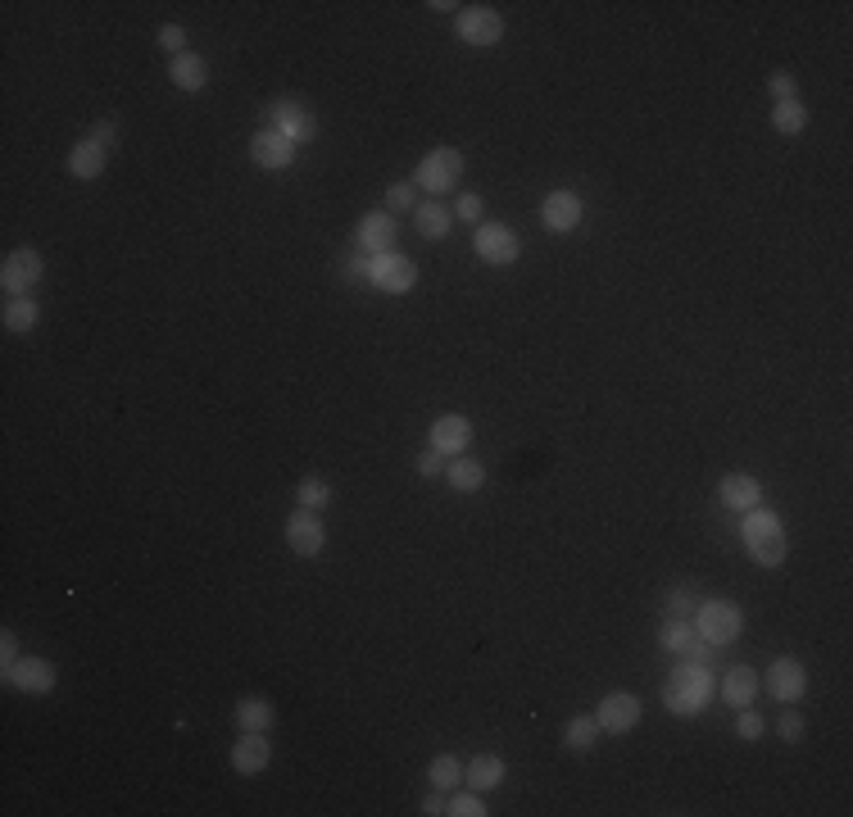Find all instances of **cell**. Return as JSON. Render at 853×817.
Here are the masks:
<instances>
[{"label": "cell", "mask_w": 853, "mask_h": 817, "mask_svg": "<svg viewBox=\"0 0 853 817\" xmlns=\"http://www.w3.org/2000/svg\"><path fill=\"white\" fill-rule=\"evenodd\" d=\"M740 536H745V545H749V559L763 563V568H781L785 554H790L785 527L772 509H749L745 522H740Z\"/></svg>", "instance_id": "1"}, {"label": "cell", "mask_w": 853, "mask_h": 817, "mask_svg": "<svg viewBox=\"0 0 853 817\" xmlns=\"http://www.w3.org/2000/svg\"><path fill=\"white\" fill-rule=\"evenodd\" d=\"M745 631V609L731 600H708L695 609V636L708 645H731Z\"/></svg>", "instance_id": "2"}, {"label": "cell", "mask_w": 853, "mask_h": 817, "mask_svg": "<svg viewBox=\"0 0 853 817\" xmlns=\"http://www.w3.org/2000/svg\"><path fill=\"white\" fill-rule=\"evenodd\" d=\"M459 178H463V155L454 146H441V150H432V155L418 164V173H413V187L441 196V191L459 187Z\"/></svg>", "instance_id": "3"}, {"label": "cell", "mask_w": 853, "mask_h": 817, "mask_svg": "<svg viewBox=\"0 0 853 817\" xmlns=\"http://www.w3.org/2000/svg\"><path fill=\"white\" fill-rule=\"evenodd\" d=\"M640 699L631 695V690H608L604 699H599L595 709V722L599 731H608V736H622V731H636L640 727Z\"/></svg>", "instance_id": "4"}, {"label": "cell", "mask_w": 853, "mask_h": 817, "mask_svg": "<svg viewBox=\"0 0 853 817\" xmlns=\"http://www.w3.org/2000/svg\"><path fill=\"white\" fill-rule=\"evenodd\" d=\"M472 246H477V255L486 259V264H500V268L518 264V255H522L518 232H513V227H504V223H481Z\"/></svg>", "instance_id": "5"}, {"label": "cell", "mask_w": 853, "mask_h": 817, "mask_svg": "<svg viewBox=\"0 0 853 817\" xmlns=\"http://www.w3.org/2000/svg\"><path fill=\"white\" fill-rule=\"evenodd\" d=\"M286 545H291L300 559H314V554H323V545H327L323 518H318L314 509H295L291 518H286Z\"/></svg>", "instance_id": "6"}, {"label": "cell", "mask_w": 853, "mask_h": 817, "mask_svg": "<svg viewBox=\"0 0 853 817\" xmlns=\"http://www.w3.org/2000/svg\"><path fill=\"white\" fill-rule=\"evenodd\" d=\"M41 282V255L37 250H10L5 264H0V286H5V296H28L32 286Z\"/></svg>", "instance_id": "7"}, {"label": "cell", "mask_w": 853, "mask_h": 817, "mask_svg": "<svg viewBox=\"0 0 853 817\" xmlns=\"http://www.w3.org/2000/svg\"><path fill=\"white\" fill-rule=\"evenodd\" d=\"M368 277H373V286L391 291V296H404V291H413V282H418V264L404 259L400 250H391V255H377L373 264H368Z\"/></svg>", "instance_id": "8"}, {"label": "cell", "mask_w": 853, "mask_h": 817, "mask_svg": "<svg viewBox=\"0 0 853 817\" xmlns=\"http://www.w3.org/2000/svg\"><path fill=\"white\" fill-rule=\"evenodd\" d=\"M5 686H19L28 695H50L55 690V663L37 659V654H23V659L5 663Z\"/></svg>", "instance_id": "9"}, {"label": "cell", "mask_w": 853, "mask_h": 817, "mask_svg": "<svg viewBox=\"0 0 853 817\" xmlns=\"http://www.w3.org/2000/svg\"><path fill=\"white\" fill-rule=\"evenodd\" d=\"M459 37L468 46H495L504 37V14L491 10V5H468L459 14Z\"/></svg>", "instance_id": "10"}, {"label": "cell", "mask_w": 853, "mask_h": 817, "mask_svg": "<svg viewBox=\"0 0 853 817\" xmlns=\"http://www.w3.org/2000/svg\"><path fill=\"white\" fill-rule=\"evenodd\" d=\"M540 223L554 237H568L572 227H581V196L577 191H550L545 205H540Z\"/></svg>", "instance_id": "11"}, {"label": "cell", "mask_w": 853, "mask_h": 817, "mask_svg": "<svg viewBox=\"0 0 853 817\" xmlns=\"http://www.w3.org/2000/svg\"><path fill=\"white\" fill-rule=\"evenodd\" d=\"M395 237H400V227H395V214L391 209H373V214H363L359 223V246L368 250V255H391L395 250Z\"/></svg>", "instance_id": "12"}, {"label": "cell", "mask_w": 853, "mask_h": 817, "mask_svg": "<svg viewBox=\"0 0 853 817\" xmlns=\"http://www.w3.org/2000/svg\"><path fill=\"white\" fill-rule=\"evenodd\" d=\"M767 690H772L776 699H785V704H795V699H804L808 690V672L799 659H790V654H781V659L772 663V672H767Z\"/></svg>", "instance_id": "13"}, {"label": "cell", "mask_w": 853, "mask_h": 817, "mask_svg": "<svg viewBox=\"0 0 853 817\" xmlns=\"http://www.w3.org/2000/svg\"><path fill=\"white\" fill-rule=\"evenodd\" d=\"M250 155H255L259 168H268V173H282V168H291V159H295V141H286L277 128L255 132V137H250Z\"/></svg>", "instance_id": "14"}, {"label": "cell", "mask_w": 853, "mask_h": 817, "mask_svg": "<svg viewBox=\"0 0 853 817\" xmlns=\"http://www.w3.org/2000/svg\"><path fill=\"white\" fill-rule=\"evenodd\" d=\"M663 699H667V709H672V713H699V709H704V668L677 672V677L667 681Z\"/></svg>", "instance_id": "15"}, {"label": "cell", "mask_w": 853, "mask_h": 817, "mask_svg": "<svg viewBox=\"0 0 853 817\" xmlns=\"http://www.w3.org/2000/svg\"><path fill=\"white\" fill-rule=\"evenodd\" d=\"M273 119H277V132H282L286 141H314L318 137V119L300 105V100H277Z\"/></svg>", "instance_id": "16"}, {"label": "cell", "mask_w": 853, "mask_h": 817, "mask_svg": "<svg viewBox=\"0 0 853 817\" xmlns=\"http://www.w3.org/2000/svg\"><path fill=\"white\" fill-rule=\"evenodd\" d=\"M268 758H273V749H268L264 731H241V740L232 745V768L241 777H259L268 768Z\"/></svg>", "instance_id": "17"}, {"label": "cell", "mask_w": 853, "mask_h": 817, "mask_svg": "<svg viewBox=\"0 0 853 817\" xmlns=\"http://www.w3.org/2000/svg\"><path fill=\"white\" fill-rule=\"evenodd\" d=\"M468 445H472V423H468V418L445 414V418H436V423H432V450H441V454H463Z\"/></svg>", "instance_id": "18"}, {"label": "cell", "mask_w": 853, "mask_h": 817, "mask_svg": "<svg viewBox=\"0 0 853 817\" xmlns=\"http://www.w3.org/2000/svg\"><path fill=\"white\" fill-rule=\"evenodd\" d=\"M168 78H173L177 91H205L209 87V60L205 55H196V50H182V55H173Z\"/></svg>", "instance_id": "19"}, {"label": "cell", "mask_w": 853, "mask_h": 817, "mask_svg": "<svg viewBox=\"0 0 853 817\" xmlns=\"http://www.w3.org/2000/svg\"><path fill=\"white\" fill-rule=\"evenodd\" d=\"M105 164H109V150L100 146L96 137L78 141V146L69 150V173H73V178H82V182L100 178V173H105Z\"/></svg>", "instance_id": "20"}, {"label": "cell", "mask_w": 853, "mask_h": 817, "mask_svg": "<svg viewBox=\"0 0 853 817\" xmlns=\"http://www.w3.org/2000/svg\"><path fill=\"white\" fill-rule=\"evenodd\" d=\"M758 495H763V486H758L749 473H726L722 477V504L726 509L749 513V509H758Z\"/></svg>", "instance_id": "21"}, {"label": "cell", "mask_w": 853, "mask_h": 817, "mask_svg": "<svg viewBox=\"0 0 853 817\" xmlns=\"http://www.w3.org/2000/svg\"><path fill=\"white\" fill-rule=\"evenodd\" d=\"M463 781H468V790H495L504 781V758L500 754H477L463 763Z\"/></svg>", "instance_id": "22"}, {"label": "cell", "mask_w": 853, "mask_h": 817, "mask_svg": "<svg viewBox=\"0 0 853 817\" xmlns=\"http://www.w3.org/2000/svg\"><path fill=\"white\" fill-rule=\"evenodd\" d=\"M758 686H763V681L754 677V668H731L722 677V699L731 704V709H749L754 695H758Z\"/></svg>", "instance_id": "23"}, {"label": "cell", "mask_w": 853, "mask_h": 817, "mask_svg": "<svg viewBox=\"0 0 853 817\" xmlns=\"http://www.w3.org/2000/svg\"><path fill=\"white\" fill-rule=\"evenodd\" d=\"M445 482H450L454 491L472 495V491H481V482H486V468H481L472 454H459V459L445 463Z\"/></svg>", "instance_id": "24"}, {"label": "cell", "mask_w": 853, "mask_h": 817, "mask_svg": "<svg viewBox=\"0 0 853 817\" xmlns=\"http://www.w3.org/2000/svg\"><path fill=\"white\" fill-rule=\"evenodd\" d=\"M273 722H277V709L268 704V699H241L236 704V727L241 731H273Z\"/></svg>", "instance_id": "25"}, {"label": "cell", "mask_w": 853, "mask_h": 817, "mask_svg": "<svg viewBox=\"0 0 853 817\" xmlns=\"http://www.w3.org/2000/svg\"><path fill=\"white\" fill-rule=\"evenodd\" d=\"M41 318L37 300L32 296H10L5 300V314H0V323H5V332H32Z\"/></svg>", "instance_id": "26"}, {"label": "cell", "mask_w": 853, "mask_h": 817, "mask_svg": "<svg viewBox=\"0 0 853 817\" xmlns=\"http://www.w3.org/2000/svg\"><path fill=\"white\" fill-rule=\"evenodd\" d=\"M413 218H418V232L427 241H441L445 232H450V209L441 205V200H427V205L413 209Z\"/></svg>", "instance_id": "27"}, {"label": "cell", "mask_w": 853, "mask_h": 817, "mask_svg": "<svg viewBox=\"0 0 853 817\" xmlns=\"http://www.w3.org/2000/svg\"><path fill=\"white\" fill-rule=\"evenodd\" d=\"M772 128L781 132V137H799V132L808 128V109L799 105V100H776V109H772Z\"/></svg>", "instance_id": "28"}, {"label": "cell", "mask_w": 853, "mask_h": 817, "mask_svg": "<svg viewBox=\"0 0 853 817\" xmlns=\"http://www.w3.org/2000/svg\"><path fill=\"white\" fill-rule=\"evenodd\" d=\"M427 777H432L436 790H454V786H463V763L454 754H436L427 763Z\"/></svg>", "instance_id": "29"}, {"label": "cell", "mask_w": 853, "mask_h": 817, "mask_svg": "<svg viewBox=\"0 0 853 817\" xmlns=\"http://www.w3.org/2000/svg\"><path fill=\"white\" fill-rule=\"evenodd\" d=\"M595 740H599L595 713H581V718H572L568 727H563V745H568V749H590Z\"/></svg>", "instance_id": "30"}, {"label": "cell", "mask_w": 853, "mask_h": 817, "mask_svg": "<svg viewBox=\"0 0 853 817\" xmlns=\"http://www.w3.org/2000/svg\"><path fill=\"white\" fill-rule=\"evenodd\" d=\"M690 640H695V622H686V618H667L663 631H658V645L672 650V654H681Z\"/></svg>", "instance_id": "31"}, {"label": "cell", "mask_w": 853, "mask_h": 817, "mask_svg": "<svg viewBox=\"0 0 853 817\" xmlns=\"http://www.w3.org/2000/svg\"><path fill=\"white\" fill-rule=\"evenodd\" d=\"M295 500H300V509L323 513V509H327V500H332V486H327L323 477H304L300 491H295Z\"/></svg>", "instance_id": "32"}, {"label": "cell", "mask_w": 853, "mask_h": 817, "mask_svg": "<svg viewBox=\"0 0 853 817\" xmlns=\"http://www.w3.org/2000/svg\"><path fill=\"white\" fill-rule=\"evenodd\" d=\"M445 813H454V817H486V804L477 799V790H468V795H454L450 804H445Z\"/></svg>", "instance_id": "33"}, {"label": "cell", "mask_w": 853, "mask_h": 817, "mask_svg": "<svg viewBox=\"0 0 853 817\" xmlns=\"http://www.w3.org/2000/svg\"><path fill=\"white\" fill-rule=\"evenodd\" d=\"M767 87H772L776 100H799V82H795V73L790 69H776L772 78H767Z\"/></svg>", "instance_id": "34"}, {"label": "cell", "mask_w": 853, "mask_h": 817, "mask_svg": "<svg viewBox=\"0 0 853 817\" xmlns=\"http://www.w3.org/2000/svg\"><path fill=\"white\" fill-rule=\"evenodd\" d=\"M386 196H391V214L395 209H418V187H413V182H395Z\"/></svg>", "instance_id": "35"}, {"label": "cell", "mask_w": 853, "mask_h": 817, "mask_svg": "<svg viewBox=\"0 0 853 817\" xmlns=\"http://www.w3.org/2000/svg\"><path fill=\"white\" fill-rule=\"evenodd\" d=\"M159 46H164L168 55H182V50H187V32L177 28V23H164V28H159Z\"/></svg>", "instance_id": "36"}, {"label": "cell", "mask_w": 853, "mask_h": 817, "mask_svg": "<svg viewBox=\"0 0 853 817\" xmlns=\"http://www.w3.org/2000/svg\"><path fill=\"white\" fill-rule=\"evenodd\" d=\"M713 650H717V645H708V640H699V636H695L681 654L690 659V668H708V663H713Z\"/></svg>", "instance_id": "37"}, {"label": "cell", "mask_w": 853, "mask_h": 817, "mask_svg": "<svg viewBox=\"0 0 853 817\" xmlns=\"http://www.w3.org/2000/svg\"><path fill=\"white\" fill-rule=\"evenodd\" d=\"M690 613H695L690 591H672V595H667V618H690Z\"/></svg>", "instance_id": "38"}, {"label": "cell", "mask_w": 853, "mask_h": 817, "mask_svg": "<svg viewBox=\"0 0 853 817\" xmlns=\"http://www.w3.org/2000/svg\"><path fill=\"white\" fill-rule=\"evenodd\" d=\"M736 731H740V740H758V736H763V718H758V713H749V709H740Z\"/></svg>", "instance_id": "39"}, {"label": "cell", "mask_w": 853, "mask_h": 817, "mask_svg": "<svg viewBox=\"0 0 853 817\" xmlns=\"http://www.w3.org/2000/svg\"><path fill=\"white\" fill-rule=\"evenodd\" d=\"M418 473H422V477L445 473V454H441V450H422V454H418Z\"/></svg>", "instance_id": "40"}, {"label": "cell", "mask_w": 853, "mask_h": 817, "mask_svg": "<svg viewBox=\"0 0 853 817\" xmlns=\"http://www.w3.org/2000/svg\"><path fill=\"white\" fill-rule=\"evenodd\" d=\"M481 209H486V205H481V196H463L459 200V218H463V223H477Z\"/></svg>", "instance_id": "41"}, {"label": "cell", "mask_w": 853, "mask_h": 817, "mask_svg": "<svg viewBox=\"0 0 853 817\" xmlns=\"http://www.w3.org/2000/svg\"><path fill=\"white\" fill-rule=\"evenodd\" d=\"M91 137H96V141H100V146H105V150H114V141H118V128H114V123L105 119V123H96V128H91Z\"/></svg>", "instance_id": "42"}, {"label": "cell", "mask_w": 853, "mask_h": 817, "mask_svg": "<svg viewBox=\"0 0 853 817\" xmlns=\"http://www.w3.org/2000/svg\"><path fill=\"white\" fill-rule=\"evenodd\" d=\"M781 736L785 740H799V736H804V718H799V713H785V718H781Z\"/></svg>", "instance_id": "43"}, {"label": "cell", "mask_w": 853, "mask_h": 817, "mask_svg": "<svg viewBox=\"0 0 853 817\" xmlns=\"http://www.w3.org/2000/svg\"><path fill=\"white\" fill-rule=\"evenodd\" d=\"M0 654H5V663L19 659V640H14V631H5V636H0Z\"/></svg>", "instance_id": "44"}, {"label": "cell", "mask_w": 853, "mask_h": 817, "mask_svg": "<svg viewBox=\"0 0 853 817\" xmlns=\"http://www.w3.org/2000/svg\"><path fill=\"white\" fill-rule=\"evenodd\" d=\"M422 813H427V817L445 813V799H441V795H427V804H422Z\"/></svg>", "instance_id": "45"}]
</instances>
